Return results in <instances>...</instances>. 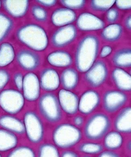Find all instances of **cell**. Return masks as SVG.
<instances>
[{"instance_id":"cell-1","label":"cell","mask_w":131,"mask_h":157,"mask_svg":"<svg viewBox=\"0 0 131 157\" xmlns=\"http://www.w3.org/2000/svg\"><path fill=\"white\" fill-rule=\"evenodd\" d=\"M99 48V41L96 36L88 35L81 40L75 56L77 69L86 73L95 62Z\"/></svg>"},{"instance_id":"cell-2","label":"cell","mask_w":131,"mask_h":157,"mask_svg":"<svg viewBox=\"0 0 131 157\" xmlns=\"http://www.w3.org/2000/svg\"><path fill=\"white\" fill-rule=\"evenodd\" d=\"M17 36L22 44L35 52H42L48 47V39L45 30L36 24H27L20 27Z\"/></svg>"},{"instance_id":"cell-3","label":"cell","mask_w":131,"mask_h":157,"mask_svg":"<svg viewBox=\"0 0 131 157\" xmlns=\"http://www.w3.org/2000/svg\"><path fill=\"white\" fill-rule=\"evenodd\" d=\"M82 138L80 129L70 123L59 124L54 129L52 139L56 147L61 149L72 147L78 144Z\"/></svg>"},{"instance_id":"cell-4","label":"cell","mask_w":131,"mask_h":157,"mask_svg":"<svg viewBox=\"0 0 131 157\" xmlns=\"http://www.w3.org/2000/svg\"><path fill=\"white\" fill-rule=\"evenodd\" d=\"M111 125L110 118L108 115L104 113H95L87 120L84 129V133L88 139L99 140L108 132Z\"/></svg>"},{"instance_id":"cell-5","label":"cell","mask_w":131,"mask_h":157,"mask_svg":"<svg viewBox=\"0 0 131 157\" xmlns=\"http://www.w3.org/2000/svg\"><path fill=\"white\" fill-rule=\"evenodd\" d=\"M38 108L41 115L50 123H58L62 119V109L58 98L53 93H45L40 97Z\"/></svg>"},{"instance_id":"cell-6","label":"cell","mask_w":131,"mask_h":157,"mask_svg":"<svg viewBox=\"0 0 131 157\" xmlns=\"http://www.w3.org/2000/svg\"><path fill=\"white\" fill-rule=\"evenodd\" d=\"M25 98L23 94L17 90H3L0 92V108L8 114L14 115L23 109Z\"/></svg>"},{"instance_id":"cell-7","label":"cell","mask_w":131,"mask_h":157,"mask_svg":"<svg viewBox=\"0 0 131 157\" xmlns=\"http://www.w3.org/2000/svg\"><path fill=\"white\" fill-rule=\"evenodd\" d=\"M25 133L29 141L38 144L44 137V127L42 120L37 113L32 111L26 112L24 116Z\"/></svg>"},{"instance_id":"cell-8","label":"cell","mask_w":131,"mask_h":157,"mask_svg":"<svg viewBox=\"0 0 131 157\" xmlns=\"http://www.w3.org/2000/svg\"><path fill=\"white\" fill-rule=\"evenodd\" d=\"M108 75L107 65L103 61L98 60L95 62L86 72L85 79L91 86L97 88L104 83Z\"/></svg>"},{"instance_id":"cell-9","label":"cell","mask_w":131,"mask_h":157,"mask_svg":"<svg viewBox=\"0 0 131 157\" xmlns=\"http://www.w3.org/2000/svg\"><path fill=\"white\" fill-rule=\"evenodd\" d=\"M128 99V96L123 92L116 90L108 91L103 95V108L107 113H115L125 105Z\"/></svg>"},{"instance_id":"cell-10","label":"cell","mask_w":131,"mask_h":157,"mask_svg":"<svg viewBox=\"0 0 131 157\" xmlns=\"http://www.w3.org/2000/svg\"><path fill=\"white\" fill-rule=\"evenodd\" d=\"M40 89L37 76L32 72L27 73L24 77L22 89L25 99L29 102L36 101L40 98Z\"/></svg>"},{"instance_id":"cell-11","label":"cell","mask_w":131,"mask_h":157,"mask_svg":"<svg viewBox=\"0 0 131 157\" xmlns=\"http://www.w3.org/2000/svg\"><path fill=\"white\" fill-rule=\"evenodd\" d=\"M77 28L73 25L60 27L54 32L51 42L54 47L62 48L73 42L77 38Z\"/></svg>"},{"instance_id":"cell-12","label":"cell","mask_w":131,"mask_h":157,"mask_svg":"<svg viewBox=\"0 0 131 157\" xmlns=\"http://www.w3.org/2000/svg\"><path fill=\"white\" fill-rule=\"evenodd\" d=\"M58 98L62 110L66 114L73 115L77 113L79 98L75 93L62 89L58 92Z\"/></svg>"},{"instance_id":"cell-13","label":"cell","mask_w":131,"mask_h":157,"mask_svg":"<svg viewBox=\"0 0 131 157\" xmlns=\"http://www.w3.org/2000/svg\"><path fill=\"white\" fill-rule=\"evenodd\" d=\"M100 103V97L98 92L92 90L86 91L79 99L78 110L82 114L88 115L98 108Z\"/></svg>"},{"instance_id":"cell-14","label":"cell","mask_w":131,"mask_h":157,"mask_svg":"<svg viewBox=\"0 0 131 157\" xmlns=\"http://www.w3.org/2000/svg\"><path fill=\"white\" fill-rule=\"evenodd\" d=\"M77 25L81 31L90 32L103 29L104 28L105 22L92 13L84 12L77 18Z\"/></svg>"},{"instance_id":"cell-15","label":"cell","mask_w":131,"mask_h":157,"mask_svg":"<svg viewBox=\"0 0 131 157\" xmlns=\"http://www.w3.org/2000/svg\"><path fill=\"white\" fill-rule=\"evenodd\" d=\"M17 62L25 71H32L37 69L40 64L39 55L33 51L23 49L18 52Z\"/></svg>"},{"instance_id":"cell-16","label":"cell","mask_w":131,"mask_h":157,"mask_svg":"<svg viewBox=\"0 0 131 157\" xmlns=\"http://www.w3.org/2000/svg\"><path fill=\"white\" fill-rule=\"evenodd\" d=\"M39 80L41 88L47 92L57 90L60 84V79L58 72L52 68L43 70L41 72Z\"/></svg>"},{"instance_id":"cell-17","label":"cell","mask_w":131,"mask_h":157,"mask_svg":"<svg viewBox=\"0 0 131 157\" xmlns=\"http://www.w3.org/2000/svg\"><path fill=\"white\" fill-rule=\"evenodd\" d=\"M51 18L54 26L60 27L71 25L77 19V16L74 11L65 7L55 10Z\"/></svg>"},{"instance_id":"cell-18","label":"cell","mask_w":131,"mask_h":157,"mask_svg":"<svg viewBox=\"0 0 131 157\" xmlns=\"http://www.w3.org/2000/svg\"><path fill=\"white\" fill-rule=\"evenodd\" d=\"M4 8L12 17L15 18H21L27 13L29 7V1H2Z\"/></svg>"},{"instance_id":"cell-19","label":"cell","mask_w":131,"mask_h":157,"mask_svg":"<svg viewBox=\"0 0 131 157\" xmlns=\"http://www.w3.org/2000/svg\"><path fill=\"white\" fill-rule=\"evenodd\" d=\"M0 127L16 135H22L25 133L23 121L14 115L8 114L1 116Z\"/></svg>"},{"instance_id":"cell-20","label":"cell","mask_w":131,"mask_h":157,"mask_svg":"<svg viewBox=\"0 0 131 157\" xmlns=\"http://www.w3.org/2000/svg\"><path fill=\"white\" fill-rule=\"evenodd\" d=\"M131 118V107H126L122 109L115 118L114 125L116 131L123 134H130Z\"/></svg>"},{"instance_id":"cell-21","label":"cell","mask_w":131,"mask_h":157,"mask_svg":"<svg viewBox=\"0 0 131 157\" xmlns=\"http://www.w3.org/2000/svg\"><path fill=\"white\" fill-rule=\"evenodd\" d=\"M112 78L116 86L122 92L131 90V77L130 74L122 68H115L112 73Z\"/></svg>"},{"instance_id":"cell-22","label":"cell","mask_w":131,"mask_h":157,"mask_svg":"<svg viewBox=\"0 0 131 157\" xmlns=\"http://www.w3.org/2000/svg\"><path fill=\"white\" fill-rule=\"evenodd\" d=\"M47 60L51 65L58 68L69 67L73 59L68 52L63 50H57L48 55Z\"/></svg>"},{"instance_id":"cell-23","label":"cell","mask_w":131,"mask_h":157,"mask_svg":"<svg viewBox=\"0 0 131 157\" xmlns=\"http://www.w3.org/2000/svg\"><path fill=\"white\" fill-rule=\"evenodd\" d=\"M18 142V138L16 134L0 128V152L13 150L17 147Z\"/></svg>"},{"instance_id":"cell-24","label":"cell","mask_w":131,"mask_h":157,"mask_svg":"<svg viewBox=\"0 0 131 157\" xmlns=\"http://www.w3.org/2000/svg\"><path fill=\"white\" fill-rule=\"evenodd\" d=\"M60 79L64 89L71 91L78 85L79 75L77 71L73 68H66L62 72Z\"/></svg>"},{"instance_id":"cell-25","label":"cell","mask_w":131,"mask_h":157,"mask_svg":"<svg viewBox=\"0 0 131 157\" xmlns=\"http://www.w3.org/2000/svg\"><path fill=\"white\" fill-rule=\"evenodd\" d=\"M123 142V136L119 132L113 131L107 133L104 136L103 145L106 149L110 151L119 149Z\"/></svg>"},{"instance_id":"cell-26","label":"cell","mask_w":131,"mask_h":157,"mask_svg":"<svg viewBox=\"0 0 131 157\" xmlns=\"http://www.w3.org/2000/svg\"><path fill=\"white\" fill-rule=\"evenodd\" d=\"M15 52L11 43L4 42L0 45V67L9 65L14 60Z\"/></svg>"},{"instance_id":"cell-27","label":"cell","mask_w":131,"mask_h":157,"mask_svg":"<svg viewBox=\"0 0 131 157\" xmlns=\"http://www.w3.org/2000/svg\"><path fill=\"white\" fill-rule=\"evenodd\" d=\"M112 61L117 68H129L131 67V50L124 48L119 50L115 53Z\"/></svg>"},{"instance_id":"cell-28","label":"cell","mask_w":131,"mask_h":157,"mask_svg":"<svg viewBox=\"0 0 131 157\" xmlns=\"http://www.w3.org/2000/svg\"><path fill=\"white\" fill-rule=\"evenodd\" d=\"M123 32V27L121 25L113 23L103 28L101 36L108 42H115L121 38Z\"/></svg>"},{"instance_id":"cell-29","label":"cell","mask_w":131,"mask_h":157,"mask_svg":"<svg viewBox=\"0 0 131 157\" xmlns=\"http://www.w3.org/2000/svg\"><path fill=\"white\" fill-rule=\"evenodd\" d=\"M13 20L7 15L0 12V42H2L13 29Z\"/></svg>"},{"instance_id":"cell-30","label":"cell","mask_w":131,"mask_h":157,"mask_svg":"<svg viewBox=\"0 0 131 157\" xmlns=\"http://www.w3.org/2000/svg\"><path fill=\"white\" fill-rule=\"evenodd\" d=\"M37 157H60V155L55 145L45 143L40 146Z\"/></svg>"},{"instance_id":"cell-31","label":"cell","mask_w":131,"mask_h":157,"mask_svg":"<svg viewBox=\"0 0 131 157\" xmlns=\"http://www.w3.org/2000/svg\"><path fill=\"white\" fill-rule=\"evenodd\" d=\"M78 150L83 154L95 155L100 154L103 150L102 144L92 142H84L81 144L78 147Z\"/></svg>"},{"instance_id":"cell-32","label":"cell","mask_w":131,"mask_h":157,"mask_svg":"<svg viewBox=\"0 0 131 157\" xmlns=\"http://www.w3.org/2000/svg\"><path fill=\"white\" fill-rule=\"evenodd\" d=\"M7 157H36L33 149L27 146L16 147L12 150Z\"/></svg>"},{"instance_id":"cell-33","label":"cell","mask_w":131,"mask_h":157,"mask_svg":"<svg viewBox=\"0 0 131 157\" xmlns=\"http://www.w3.org/2000/svg\"><path fill=\"white\" fill-rule=\"evenodd\" d=\"M115 0L113 1H91L90 6L93 10L99 12H105L111 8L114 5Z\"/></svg>"},{"instance_id":"cell-34","label":"cell","mask_w":131,"mask_h":157,"mask_svg":"<svg viewBox=\"0 0 131 157\" xmlns=\"http://www.w3.org/2000/svg\"><path fill=\"white\" fill-rule=\"evenodd\" d=\"M32 13L34 19L38 22H45L48 18V13L47 10L38 5L32 6Z\"/></svg>"},{"instance_id":"cell-35","label":"cell","mask_w":131,"mask_h":157,"mask_svg":"<svg viewBox=\"0 0 131 157\" xmlns=\"http://www.w3.org/2000/svg\"><path fill=\"white\" fill-rule=\"evenodd\" d=\"M61 3L66 8L69 9L79 10L83 8L86 4L84 0L80 1H67V0H61Z\"/></svg>"},{"instance_id":"cell-36","label":"cell","mask_w":131,"mask_h":157,"mask_svg":"<svg viewBox=\"0 0 131 157\" xmlns=\"http://www.w3.org/2000/svg\"><path fill=\"white\" fill-rule=\"evenodd\" d=\"M10 79L9 73L6 70L0 69V91L3 90Z\"/></svg>"},{"instance_id":"cell-37","label":"cell","mask_w":131,"mask_h":157,"mask_svg":"<svg viewBox=\"0 0 131 157\" xmlns=\"http://www.w3.org/2000/svg\"><path fill=\"white\" fill-rule=\"evenodd\" d=\"M119 17V12L117 9H110L107 11L106 18L110 23L113 24L116 22Z\"/></svg>"},{"instance_id":"cell-38","label":"cell","mask_w":131,"mask_h":157,"mask_svg":"<svg viewBox=\"0 0 131 157\" xmlns=\"http://www.w3.org/2000/svg\"><path fill=\"white\" fill-rule=\"evenodd\" d=\"M24 77L22 73H16L13 76V82L15 85L17 89V90H22L23 86Z\"/></svg>"},{"instance_id":"cell-39","label":"cell","mask_w":131,"mask_h":157,"mask_svg":"<svg viewBox=\"0 0 131 157\" xmlns=\"http://www.w3.org/2000/svg\"><path fill=\"white\" fill-rule=\"evenodd\" d=\"M115 3L117 8L121 10H128L131 9V1H115Z\"/></svg>"},{"instance_id":"cell-40","label":"cell","mask_w":131,"mask_h":157,"mask_svg":"<svg viewBox=\"0 0 131 157\" xmlns=\"http://www.w3.org/2000/svg\"><path fill=\"white\" fill-rule=\"evenodd\" d=\"M113 49L110 46H103L100 53V56L102 58H106L112 53Z\"/></svg>"},{"instance_id":"cell-41","label":"cell","mask_w":131,"mask_h":157,"mask_svg":"<svg viewBox=\"0 0 131 157\" xmlns=\"http://www.w3.org/2000/svg\"><path fill=\"white\" fill-rule=\"evenodd\" d=\"M37 3L40 4L42 6L46 7H51L54 6L57 2V1H43V0H37L36 1Z\"/></svg>"},{"instance_id":"cell-42","label":"cell","mask_w":131,"mask_h":157,"mask_svg":"<svg viewBox=\"0 0 131 157\" xmlns=\"http://www.w3.org/2000/svg\"><path fill=\"white\" fill-rule=\"evenodd\" d=\"M98 157H120L117 153L113 151H106L100 153Z\"/></svg>"},{"instance_id":"cell-43","label":"cell","mask_w":131,"mask_h":157,"mask_svg":"<svg viewBox=\"0 0 131 157\" xmlns=\"http://www.w3.org/2000/svg\"><path fill=\"white\" fill-rule=\"evenodd\" d=\"M73 122L76 127H80L84 123V118L81 116H77L73 118Z\"/></svg>"},{"instance_id":"cell-44","label":"cell","mask_w":131,"mask_h":157,"mask_svg":"<svg viewBox=\"0 0 131 157\" xmlns=\"http://www.w3.org/2000/svg\"><path fill=\"white\" fill-rule=\"evenodd\" d=\"M60 157H79L75 152L70 150H67L62 153Z\"/></svg>"},{"instance_id":"cell-45","label":"cell","mask_w":131,"mask_h":157,"mask_svg":"<svg viewBox=\"0 0 131 157\" xmlns=\"http://www.w3.org/2000/svg\"><path fill=\"white\" fill-rule=\"evenodd\" d=\"M125 25L126 27L129 30L131 29V15L128 16L126 18L125 21Z\"/></svg>"},{"instance_id":"cell-46","label":"cell","mask_w":131,"mask_h":157,"mask_svg":"<svg viewBox=\"0 0 131 157\" xmlns=\"http://www.w3.org/2000/svg\"><path fill=\"white\" fill-rule=\"evenodd\" d=\"M127 149L128 150L131 151V141H129L128 144H127Z\"/></svg>"},{"instance_id":"cell-47","label":"cell","mask_w":131,"mask_h":157,"mask_svg":"<svg viewBox=\"0 0 131 157\" xmlns=\"http://www.w3.org/2000/svg\"><path fill=\"white\" fill-rule=\"evenodd\" d=\"M2 1H0V9H1V6H2Z\"/></svg>"},{"instance_id":"cell-48","label":"cell","mask_w":131,"mask_h":157,"mask_svg":"<svg viewBox=\"0 0 131 157\" xmlns=\"http://www.w3.org/2000/svg\"><path fill=\"white\" fill-rule=\"evenodd\" d=\"M83 157H91L89 156H83Z\"/></svg>"},{"instance_id":"cell-49","label":"cell","mask_w":131,"mask_h":157,"mask_svg":"<svg viewBox=\"0 0 131 157\" xmlns=\"http://www.w3.org/2000/svg\"><path fill=\"white\" fill-rule=\"evenodd\" d=\"M0 157H2L1 154H0Z\"/></svg>"},{"instance_id":"cell-50","label":"cell","mask_w":131,"mask_h":157,"mask_svg":"<svg viewBox=\"0 0 131 157\" xmlns=\"http://www.w3.org/2000/svg\"></svg>"}]
</instances>
